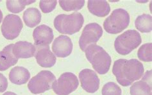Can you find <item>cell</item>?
I'll list each match as a JSON object with an SVG mask.
<instances>
[{"label":"cell","instance_id":"d6986e66","mask_svg":"<svg viewBox=\"0 0 152 95\" xmlns=\"http://www.w3.org/2000/svg\"><path fill=\"white\" fill-rule=\"evenodd\" d=\"M23 18L27 26L34 28L41 23L42 15L41 13L37 9L29 8L24 12Z\"/></svg>","mask_w":152,"mask_h":95},{"label":"cell","instance_id":"8fae6325","mask_svg":"<svg viewBox=\"0 0 152 95\" xmlns=\"http://www.w3.org/2000/svg\"><path fill=\"white\" fill-rule=\"evenodd\" d=\"M73 45L71 39L67 35H61L55 41L52 45V51L57 57L66 58L71 54L73 51Z\"/></svg>","mask_w":152,"mask_h":95},{"label":"cell","instance_id":"cb8c5ba5","mask_svg":"<svg viewBox=\"0 0 152 95\" xmlns=\"http://www.w3.org/2000/svg\"><path fill=\"white\" fill-rule=\"evenodd\" d=\"M102 95H121L122 91L114 82H108L104 85L102 91Z\"/></svg>","mask_w":152,"mask_h":95},{"label":"cell","instance_id":"9c48e42d","mask_svg":"<svg viewBox=\"0 0 152 95\" xmlns=\"http://www.w3.org/2000/svg\"><path fill=\"white\" fill-rule=\"evenodd\" d=\"M23 28L21 18L15 14H9L4 18L1 26V33L7 40L17 38Z\"/></svg>","mask_w":152,"mask_h":95},{"label":"cell","instance_id":"ffe728a7","mask_svg":"<svg viewBox=\"0 0 152 95\" xmlns=\"http://www.w3.org/2000/svg\"><path fill=\"white\" fill-rule=\"evenodd\" d=\"M135 25L141 32L149 33L152 30V18L146 14L139 15L135 21Z\"/></svg>","mask_w":152,"mask_h":95},{"label":"cell","instance_id":"4316f807","mask_svg":"<svg viewBox=\"0 0 152 95\" xmlns=\"http://www.w3.org/2000/svg\"><path fill=\"white\" fill-rule=\"evenodd\" d=\"M3 95H17L15 93L13 92H10V91H7L4 93Z\"/></svg>","mask_w":152,"mask_h":95},{"label":"cell","instance_id":"603a6c76","mask_svg":"<svg viewBox=\"0 0 152 95\" xmlns=\"http://www.w3.org/2000/svg\"><path fill=\"white\" fill-rule=\"evenodd\" d=\"M62 9L67 12L81 10L85 5V1H59Z\"/></svg>","mask_w":152,"mask_h":95},{"label":"cell","instance_id":"e0dca14e","mask_svg":"<svg viewBox=\"0 0 152 95\" xmlns=\"http://www.w3.org/2000/svg\"><path fill=\"white\" fill-rule=\"evenodd\" d=\"M87 8L91 14L99 18L107 16L110 12V5L107 1L89 0L88 1Z\"/></svg>","mask_w":152,"mask_h":95},{"label":"cell","instance_id":"8992f818","mask_svg":"<svg viewBox=\"0 0 152 95\" xmlns=\"http://www.w3.org/2000/svg\"><path fill=\"white\" fill-rule=\"evenodd\" d=\"M55 80L56 77L51 71L43 70L30 79L28 88L34 94H41L51 89Z\"/></svg>","mask_w":152,"mask_h":95},{"label":"cell","instance_id":"3957f363","mask_svg":"<svg viewBox=\"0 0 152 95\" xmlns=\"http://www.w3.org/2000/svg\"><path fill=\"white\" fill-rule=\"evenodd\" d=\"M84 23L82 14L75 12L71 14H60L54 19V26L58 32L73 35L81 30Z\"/></svg>","mask_w":152,"mask_h":95},{"label":"cell","instance_id":"44dd1931","mask_svg":"<svg viewBox=\"0 0 152 95\" xmlns=\"http://www.w3.org/2000/svg\"><path fill=\"white\" fill-rule=\"evenodd\" d=\"M35 2V1H31V0H15V1H10L8 0L7 1L6 5L7 9L10 12L17 14L23 11L26 5H30V4Z\"/></svg>","mask_w":152,"mask_h":95},{"label":"cell","instance_id":"2e32d148","mask_svg":"<svg viewBox=\"0 0 152 95\" xmlns=\"http://www.w3.org/2000/svg\"><path fill=\"white\" fill-rule=\"evenodd\" d=\"M13 44L5 46L0 51V71H3L17 64L18 59L15 57L13 53Z\"/></svg>","mask_w":152,"mask_h":95},{"label":"cell","instance_id":"5bb4252c","mask_svg":"<svg viewBox=\"0 0 152 95\" xmlns=\"http://www.w3.org/2000/svg\"><path fill=\"white\" fill-rule=\"evenodd\" d=\"M151 70L148 71L141 80L130 87L131 95H151Z\"/></svg>","mask_w":152,"mask_h":95},{"label":"cell","instance_id":"7a4b0ae2","mask_svg":"<svg viewBox=\"0 0 152 95\" xmlns=\"http://www.w3.org/2000/svg\"><path fill=\"white\" fill-rule=\"evenodd\" d=\"M87 60L94 69L99 75H105L109 71L111 57L102 47L96 45L88 46L85 51Z\"/></svg>","mask_w":152,"mask_h":95},{"label":"cell","instance_id":"ac0fdd59","mask_svg":"<svg viewBox=\"0 0 152 95\" xmlns=\"http://www.w3.org/2000/svg\"><path fill=\"white\" fill-rule=\"evenodd\" d=\"M29 71L24 67L15 66L11 69L9 73V79L12 83L15 85L25 84L30 80Z\"/></svg>","mask_w":152,"mask_h":95},{"label":"cell","instance_id":"7c38bea8","mask_svg":"<svg viewBox=\"0 0 152 95\" xmlns=\"http://www.w3.org/2000/svg\"><path fill=\"white\" fill-rule=\"evenodd\" d=\"M33 37L36 46L43 47L49 46L54 38L53 30L48 26L41 25L34 29Z\"/></svg>","mask_w":152,"mask_h":95},{"label":"cell","instance_id":"7402d4cb","mask_svg":"<svg viewBox=\"0 0 152 95\" xmlns=\"http://www.w3.org/2000/svg\"><path fill=\"white\" fill-rule=\"evenodd\" d=\"M139 60L144 62L152 61V43H146L139 48L137 51Z\"/></svg>","mask_w":152,"mask_h":95},{"label":"cell","instance_id":"30bf717a","mask_svg":"<svg viewBox=\"0 0 152 95\" xmlns=\"http://www.w3.org/2000/svg\"><path fill=\"white\" fill-rule=\"evenodd\" d=\"M81 87L86 92L94 93L99 88V79L95 71L89 69H84L79 73Z\"/></svg>","mask_w":152,"mask_h":95},{"label":"cell","instance_id":"5b68a950","mask_svg":"<svg viewBox=\"0 0 152 95\" xmlns=\"http://www.w3.org/2000/svg\"><path fill=\"white\" fill-rule=\"evenodd\" d=\"M130 15L128 12L123 9L113 10L110 16L103 23V28L108 34H117L122 32L129 26Z\"/></svg>","mask_w":152,"mask_h":95},{"label":"cell","instance_id":"4fadbf2b","mask_svg":"<svg viewBox=\"0 0 152 95\" xmlns=\"http://www.w3.org/2000/svg\"><path fill=\"white\" fill-rule=\"evenodd\" d=\"M35 59L38 64L42 68H51L56 63V56L50 49L49 46L35 48Z\"/></svg>","mask_w":152,"mask_h":95},{"label":"cell","instance_id":"484cf974","mask_svg":"<svg viewBox=\"0 0 152 95\" xmlns=\"http://www.w3.org/2000/svg\"><path fill=\"white\" fill-rule=\"evenodd\" d=\"M8 87V81L7 78L1 73H0V93L5 92Z\"/></svg>","mask_w":152,"mask_h":95},{"label":"cell","instance_id":"52a82bcc","mask_svg":"<svg viewBox=\"0 0 152 95\" xmlns=\"http://www.w3.org/2000/svg\"><path fill=\"white\" fill-rule=\"evenodd\" d=\"M79 81L77 77L70 72L64 73L56 80L52 86L53 91L58 95H69L78 88Z\"/></svg>","mask_w":152,"mask_h":95},{"label":"cell","instance_id":"83f0119b","mask_svg":"<svg viewBox=\"0 0 152 95\" xmlns=\"http://www.w3.org/2000/svg\"><path fill=\"white\" fill-rule=\"evenodd\" d=\"M3 13H2V12H1V10H0V23H1V21H2V19H3Z\"/></svg>","mask_w":152,"mask_h":95},{"label":"cell","instance_id":"ba28073f","mask_svg":"<svg viewBox=\"0 0 152 95\" xmlns=\"http://www.w3.org/2000/svg\"><path fill=\"white\" fill-rule=\"evenodd\" d=\"M103 34V28L98 23L88 24L84 27L79 39V46L80 49L83 51H85L89 46L96 45Z\"/></svg>","mask_w":152,"mask_h":95},{"label":"cell","instance_id":"6da1fadb","mask_svg":"<svg viewBox=\"0 0 152 95\" xmlns=\"http://www.w3.org/2000/svg\"><path fill=\"white\" fill-rule=\"evenodd\" d=\"M144 66L137 59L120 58L115 61L113 68V73L118 82L123 87H127L139 80L144 75Z\"/></svg>","mask_w":152,"mask_h":95},{"label":"cell","instance_id":"d4e9b609","mask_svg":"<svg viewBox=\"0 0 152 95\" xmlns=\"http://www.w3.org/2000/svg\"><path fill=\"white\" fill-rule=\"evenodd\" d=\"M57 0H50V1H41L39 3L40 9L43 13H50L53 11L57 6Z\"/></svg>","mask_w":152,"mask_h":95},{"label":"cell","instance_id":"9a60e30c","mask_svg":"<svg viewBox=\"0 0 152 95\" xmlns=\"http://www.w3.org/2000/svg\"><path fill=\"white\" fill-rule=\"evenodd\" d=\"M35 51V46L31 42L19 41L14 45L12 53L18 59L28 58L34 56Z\"/></svg>","mask_w":152,"mask_h":95},{"label":"cell","instance_id":"277c9868","mask_svg":"<svg viewBox=\"0 0 152 95\" xmlns=\"http://www.w3.org/2000/svg\"><path fill=\"white\" fill-rule=\"evenodd\" d=\"M141 35L137 30H129L115 39L114 48L117 52L122 55H126L141 44Z\"/></svg>","mask_w":152,"mask_h":95}]
</instances>
